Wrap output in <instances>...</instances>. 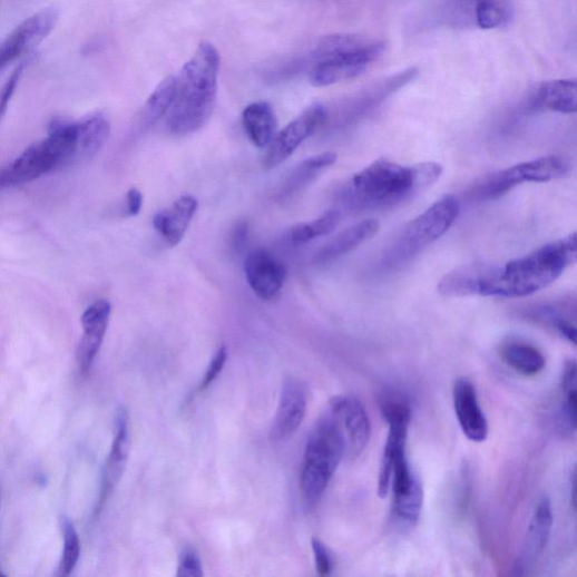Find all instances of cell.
Segmentation results:
<instances>
[{
    "mask_svg": "<svg viewBox=\"0 0 577 577\" xmlns=\"http://www.w3.org/2000/svg\"><path fill=\"white\" fill-rule=\"evenodd\" d=\"M338 155L332 151L323 153L303 160L283 180L277 192V202H291L302 195V192L326 168L334 165Z\"/></svg>",
    "mask_w": 577,
    "mask_h": 577,
    "instance_id": "obj_19",
    "label": "cell"
},
{
    "mask_svg": "<svg viewBox=\"0 0 577 577\" xmlns=\"http://www.w3.org/2000/svg\"><path fill=\"white\" fill-rule=\"evenodd\" d=\"M144 198L138 188H130L127 194L126 213L130 217L138 216L143 209Z\"/></svg>",
    "mask_w": 577,
    "mask_h": 577,
    "instance_id": "obj_37",
    "label": "cell"
},
{
    "mask_svg": "<svg viewBox=\"0 0 577 577\" xmlns=\"http://www.w3.org/2000/svg\"><path fill=\"white\" fill-rule=\"evenodd\" d=\"M327 119L329 110L323 105L315 104L309 107L273 138L263 158L264 169L271 170L284 163L306 139L323 127Z\"/></svg>",
    "mask_w": 577,
    "mask_h": 577,
    "instance_id": "obj_9",
    "label": "cell"
},
{
    "mask_svg": "<svg viewBox=\"0 0 577 577\" xmlns=\"http://www.w3.org/2000/svg\"><path fill=\"white\" fill-rule=\"evenodd\" d=\"M554 524L551 502L544 497L537 503L528 528L522 552V567H530L548 545Z\"/></svg>",
    "mask_w": 577,
    "mask_h": 577,
    "instance_id": "obj_21",
    "label": "cell"
},
{
    "mask_svg": "<svg viewBox=\"0 0 577 577\" xmlns=\"http://www.w3.org/2000/svg\"><path fill=\"white\" fill-rule=\"evenodd\" d=\"M313 552L315 556L316 569L321 576H327L332 573L334 560L326 545L317 539H312Z\"/></svg>",
    "mask_w": 577,
    "mask_h": 577,
    "instance_id": "obj_35",
    "label": "cell"
},
{
    "mask_svg": "<svg viewBox=\"0 0 577 577\" xmlns=\"http://www.w3.org/2000/svg\"><path fill=\"white\" fill-rule=\"evenodd\" d=\"M343 457L345 438L336 417L327 409L312 431L304 456L301 490L309 507L322 499Z\"/></svg>",
    "mask_w": 577,
    "mask_h": 577,
    "instance_id": "obj_5",
    "label": "cell"
},
{
    "mask_svg": "<svg viewBox=\"0 0 577 577\" xmlns=\"http://www.w3.org/2000/svg\"><path fill=\"white\" fill-rule=\"evenodd\" d=\"M129 452L130 438L128 413L124 408H120L116 421V437L105 468L104 486L98 506V514L101 512L108 498L119 485L127 467Z\"/></svg>",
    "mask_w": 577,
    "mask_h": 577,
    "instance_id": "obj_16",
    "label": "cell"
},
{
    "mask_svg": "<svg viewBox=\"0 0 577 577\" xmlns=\"http://www.w3.org/2000/svg\"><path fill=\"white\" fill-rule=\"evenodd\" d=\"M568 170L569 164L559 156L537 158L478 178L468 188L466 197L473 203L492 202L520 184L550 182Z\"/></svg>",
    "mask_w": 577,
    "mask_h": 577,
    "instance_id": "obj_7",
    "label": "cell"
},
{
    "mask_svg": "<svg viewBox=\"0 0 577 577\" xmlns=\"http://www.w3.org/2000/svg\"><path fill=\"white\" fill-rule=\"evenodd\" d=\"M57 22L58 13L53 10L41 11L22 22L0 43V71L46 40Z\"/></svg>",
    "mask_w": 577,
    "mask_h": 577,
    "instance_id": "obj_10",
    "label": "cell"
},
{
    "mask_svg": "<svg viewBox=\"0 0 577 577\" xmlns=\"http://www.w3.org/2000/svg\"><path fill=\"white\" fill-rule=\"evenodd\" d=\"M204 575V567L199 555L194 550H184L179 557L177 576L201 577Z\"/></svg>",
    "mask_w": 577,
    "mask_h": 577,
    "instance_id": "obj_32",
    "label": "cell"
},
{
    "mask_svg": "<svg viewBox=\"0 0 577 577\" xmlns=\"http://www.w3.org/2000/svg\"><path fill=\"white\" fill-rule=\"evenodd\" d=\"M248 237L250 225L246 222L237 223L231 234L232 251L236 254H241L248 243Z\"/></svg>",
    "mask_w": 577,
    "mask_h": 577,
    "instance_id": "obj_36",
    "label": "cell"
},
{
    "mask_svg": "<svg viewBox=\"0 0 577 577\" xmlns=\"http://www.w3.org/2000/svg\"><path fill=\"white\" fill-rule=\"evenodd\" d=\"M453 408L458 423L472 442H483L489 437V422L480 408L475 384L467 378H459L453 384Z\"/></svg>",
    "mask_w": 577,
    "mask_h": 577,
    "instance_id": "obj_15",
    "label": "cell"
},
{
    "mask_svg": "<svg viewBox=\"0 0 577 577\" xmlns=\"http://www.w3.org/2000/svg\"><path fill=\"white\" fill-rule=\"evenodd\" d=\"M219 70L218 50L203 42L176 77L174 102L166 116L170 134L188 136L208 124L217 104Z\"/></svg>",
    "mask_w": 577,
    "mask_h": 577,
    "instance_id": "obj_3",
    "label": "cell"
},
{
    "mask_svg": "<svg viewBox=\"0 0 577 577\" xmlns=\"http://www.w3.org/2000/svg\"><path fill=\"white\" fill-rule=\"evenodd\" d=\"M380 224L375 219H365L345 229L326 245H324L314 256V263L326 265L346 255L360 245L372 239L379 232Z\"/></svg>",
    "mask_w": 577,
    "mask_h": 577,
    "instance_id": "obj_20",
    "label": "cell"
},
{
    "mask_svg": "<svg viewBox=\"0 0 577 577\" xmlns=\"http://www.w3.org/2000/svg\"><path fill=\"white\" fill-rule=\"evenodd\" d=\"M26 65L27 62H22L18 66L3 86L2 90H0V120L3 119L8 111L9 105L25 72Z\"/></svg>",
    "mask_w": 577,
    "mask_h": 577,
    "instance_id": "obj_33",
    "label": "cell"
},
{
    "mask_svg": "<svg viewBox=\"0 0 577 577\" xmlns=\"http://www.w3.org/2000/svg\"><path fill=\"white\" fill-rule=\"evenodd\" d=\"M459 213L460 202L457 197L446 196L438 201L399 234L384 253L382 267L395 268L418 256L451 228Z\"/></svg>",
    "mask_w": 577,
    "mask_h": 577,
    "instance_id": "obj_6",
    "label": "cell"
},
{
    "mask_svg": "<svg viewBox=\"0 0 577 577\" xmlns=\"http://www.w3.org/2000/svg\"><path fill=\"white\" fill-rule=\"evenodd\" d=\"M479 0H438L430 9L433 27L456 29L477 28Z\"/></svg>",
    "mask_w": 577,
    "mask_h": 577,
    "instance_id": "obj_22",
    "label": "cell"
},
{
    "mask_svg": "<svg viewBox=\"0 0 577 577\" xmlns=\"http://www.w3.org/2000/svg\"><path fill=\"white\" fill-rule=\"evenodd\" d=\"M228 359V350L222 346L212 360L207 372L201 383L199 392L206 391L224 370Z\"/></svg>",
    "mask_w": 577,
    "mask_h": 577,
    "instance_id": "obj_34",
    "label": "cell"
},
{
    "mask_svg": "<svg viewBox=\"0 0 577 577\" xmlns=\"http://www.w3.org/2000/svg\"><path fill=\"white\" fill-rule=\"evenodd\" d=\"M387 45L354 36H332L324 39L310 57V81L326 87L363 74L379 59Z\"/></svg>",
    "mask_w": 577,
    "mask_h": 577,
    "instance_id": "obj_4",
    "label": "cell"
},
{
    "mask_svg": "<svg viewBox=\"0 0 577 577\" xmlns=\"http://www.w3.org/2000/svg\"><path fill=\"white\" fill-rule=\"evenodd\" d=\"M442 172L433 162L408 166L380 158L344 182L336 197L351 213L391 211L422 195Z\"/></svg>",
    "mask_w": 577,
    "mask_h": 577,
    "instance_id": "obj_2",
    "label": "cell"
},
{
    "mask_svg": "<svg viewBox=\"0 0 577 577\" xmlns=\"http://www.w3.org/2000/svg\"><path fill=\"white\" fill-rule=\"evenodd\" d=\"M509 12L500 0H479L477 9V28L495 30L507 25Z\"/></svg>",
    "mask_w": 577,
    "mask_h": 577,
    "instance_id": "obj_31",
    "label": "cell"
},
{
    "mask_svg": "<svg viewBox=\"0 0 577 577\" xmlns=\"http://www.w3.org/2000/svg\"><path fill=\"white\" fill-rule=\"evenodd\" d=\"M197 211V199L183 196L172 207L157 213L153 219V226L169 247H175L182 242Z\"/></svg>",
    "mask_w": 577,
    "mask_h": 577,
    "instance_id": "obj_18",
    "label": "cell"
},
{
    "mask_svg": "<svg viewBox=\"0 0 577 577\" xmlns=\"http://www.w3.org/2000/svg\"><path fill=\"white\" fill-rule=\"evenodd\" d=\"M176 78L166 77L151 92L143 107L137 121L136 129L139 133L148 131L164 117L167 116L175 98Z\"/></svg>",
    "mask_w": 577,
    "mask_h": 577,
    "instance_id": "obj_23",
    "label": "cell"
},
{
    "mask_svg": "<svg viewBox=\"0 0 577 577\" xmlns=\"http://www.w3.org/2000/svg\"><path fill=\"white\" fill-rule=\"evenodd\" d=\"M500 355L512 370L522 375H536L546 366L545 355L536 346L525 342H507L502 345Z\"/></svg>",
    "mask_w": 577,
    "mask_h": 577,
    "instance_id": "obj_26",
    "label": "cell"
},
{
    "mask_svg": "<svg viewBox=\"0 0 577 577\" xmlns=\"http://www.w3.org/2000/svg\"><path fill=\"white\" fill-rule=\"evenodd\" d=\"M576 233L503 265L477 263L446 274L438 291L446 297L521 299L556 281L576 262Z\"/></svg>",
    "mask_w": 577,
    "mask_h": 577,
    "instance_id": "obj_1",
    "label": "cell"
},
{
    "mask_svg": "<svg viewBox=\"0 0 577 577\" xmlns=\"http://www.w3.org/2000/svg\"><path fill=\"white\" fill-rule=\"evenodd\" d=\"M561 389L564 394L563 415L566 424L575 431L576 429V363L574 360L567 361L563 372Z\"/></svg>",
    "mask_w": 577,
    "mask_h": 577,
    "instance_id": "obj_30",
    "label": "cell"
},
{
    "mask_svg": "<svg viewBox=\"0 0 577 577\" xmlns=\"http://www.w3.org/2000/svg\"><path fill=\"white\" fill-rule=\"evenodd\" d=\"M307 405L309 391L306 384L297 378L286 379L271 430V439L276 442L291 439L301 428Z\"/></svg>",
    "mask_w": 577,
    "mask_h": 577,
    "instance_id": "obj_12",
    "label": "cell"
},
{
    "mask_svg": "<svg viewBox=\"0 0 577 577\" xmlns=\"http://www.w3.org/2000/svg\"><path fill=\"white\" fill-rule=\"evenodd\" d=\"M244 130L257 148H264L275 137L276 117L272 107L266 102L248 106L242 116Z\"/></svg>",
    "mask_w": 577,
    "mask_h": 577,
    "instance_id": "obj_24",
    "label": "cell"
},
{
    "mask_svg": "<svg viewBox=\"0 0 577 577\" xmlns=\"http://www.w3.org/2000/svg\"><path fill=\"white\" fill-rule=\"evenodd\" d=\"M70 167V148L57 130L28 147L16 160L0 169V190L32 183L52 172Z\"/></svg>",
    "mask_w": 577,
    "mask_h": 577,
    "instance_id": "obj_8",
    "label": "cell"
},
{
    "mask_svg": "<svg viewBox=\"0 0 577 577\" xmlns=\"http://www.w3.org/2000/svg\"><path fill=\"white\" fill-rule=\"evenodd\" d=\"M113 306L101 300L92 303L81 315L82 338L77 349V362L81 373H87L98 355L110 322Z\"/></svg>",
    "mask_w": 577,
    "mask_h": 577,
    "instance_id": "obj_14",
    "label": "cell"
},
{
    "mask_svg": "<svg viewBox=\"0 0 577 577\" xmlns=\"http://www.w3.org/2000/svg\"><path fill=\"white\" fill-rule=\"evenodd\" d=\"M78 154L80 164L100 153L107 144L111 126L102 115H92L79 120Z\"/></svg>",
    "mask_w": 577,
    "mask_h": 577,
    "instance_id": "obj_25",
    "label": "cell"
},
{
    "mask_svg": "<svg viewBox=\"0 0 577 577\" xmlns=\"http://www.w3.org/2000/svg\"><path fill=\"white\" fill-rule=\"evenodd\" d=\"M63 537V551L59 574L68 576L75 569L80 556V541L75 525L67 516L60 518Z\"/></svg>",
    "mask_w": 577,
    "mask_h": 577,
    "instance_id": "obj_29",
    "label": "cell"
},
{
    "mask_svg": "<svg viewBox=\"0 0 577 577\" xmlns=\"http://www.w3.org/2000/svg\"><path fill=\"white\" fill-rule=\"evenodd\" d=\"M410 424H390V433L384 444L378 478V496L387 498L391 492V479L398 451L407 446Z\"/></svg>",
    "mask_w": 577,
    "mask_h": 577,
    "instance_id": "obj_27",
    "label": "cell"
},
{
    "mask_svg": "<svg viewBox=\"0 0 577 577\" xmlns=\"http://www.w3.org/2000/svg\"><path fill=\"white\" fill-rule=\"evenodd\" d=\"M329 410L336 417L345 438V457L354 459L366 448L371 426L363 404L354 397H335Z\"/></svg>",
    "mask_w": 577,
    "mask_h": 577,
    "instance_id": "obj_13",
    "label": "cell"
},
{
    "mask_svg": "<svg viewBox=\"0 0 577 577\" xmlns=\"http://www.w3.org/2000/svg\"><path fill=\"white\" fill-rule=\"evenodd\" d=\"M340 221V212H329L311 223L296 225L291 232L292 239L295 243L305 244L315 238L327 236L336 229Z\"/></svg>",
    "mask_w": 577,
    "mask_h": 577,
    "instance_id": "obj_28",
    "label": "cell"
},
{
    "mask_svg": "<svg viewBox=\"0 0 577 577\" xmlns=\"http://www.w3.org/2000/svg\"><path fill=\"white\" fill-rule=\"evenodd\" d=\"M531 111H551L573 115L577 109V82L575 79L545 81L528 98Z\"/></svg>",
    "mask_w": 577,
    "mask_h": 577,
    "instance_id": "obj_17",
    "label": "cell"
},
{
    "mask_svg": "<svg viewBox=\"0 0 577 577\" xmlns=\"http://www.w3.org/2000/svg\"><path fill=\"white\" fill-rule=\"evenodd\" d=\"M248 285L264 302H273L282 293L286 278L284 264L270 251L256 248L248 253L244 262Z\"/></svg>",
    "mask_w": 577,
    "mask_h": 577,
    "instance_id": "obj_11",
    "label": "cell"
}]
</instances>
